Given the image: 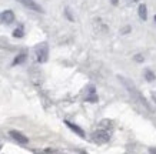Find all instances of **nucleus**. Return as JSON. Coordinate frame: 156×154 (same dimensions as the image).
<instances>
[{
	"label": "nucleus",
	"instance_id": "8",
	"mask_svg": "<svg viewBox=\"0 0 156 154\" xmlns=\"http://www.w3.org/2000/svg\"><path fill=\"white\" fill-rule=\"evenodd\" d=\"M137 13H139V17H140L142 20H146L147 19V12H146V6H145V5H140V6H139Z\"/></svg>",
	"mask_w": 156,
	"mask_h": 154
},
{
	"label": "nucleus",
	"instance_id": "1",
	"mask_svg": "<svg viewBox=\"0 0 156 154\" xmlns=\"http://www.w3.org/2000/svg\"><path fill=\"white\" fill-rule=\"evenodd\" d=\"M119 80H120V81H122V83L125 84V86H126V89H128V91H129L130 94H132L133 97L136 98L137 101H139V103H142V104L147 108V110H151V106H149V103L146 101V98H145V97L142 96V94H140L139 91H137L136 86H135V84H133L132 81H130V80H128L126 77H120V76H119Z\"/></svg>",
	"mask_w": 156,
	"mask_h": 154
},
{
	"label": "nucleus",
	"instance_id": "11",
	"mask_svg": "<svg viewBox=\"0 0 156 154\" xmlns=\"http://www.w3.org/2000/svg\"><path fill=\"white\" fill-rule=\"evenodd\" d=\"M13 36L14 37H23V30H22V27L16 29V30L13 32Z\"/></svg>",
	"mask_w": 156,
	"mask_h": 154
},
{
	"label": "nucleus",
	"instance_id": "9",
	"mask_svg": "<svg viewBox=\"0 0 156 154\" xmlns=\"http://www.w3.org/2000/svg\"><path fill=\"white\" fill-rule=\"evenodd\" d=\"M145 77H146V80H147V81H153V80L156 79L155 73H152L151 70H145Z\"/></svg>",
	"mask_w": 156,
	"mask_h": 154
},
{
	"label": "nucleus",
	"instance_id": "7",
	"mask_svg": "<svg viewBox=\"0 0 156 154\" xmlns=\"http://www.w3.org/2000/svg\"><path fill=\"white\" fill-rule=\"evenodd\" d=\"M65 124H66V126L69 127L72 131H75L76 134H79L80 137H85V131L82 130L79 126H76V124H73V123H70V121H65Z\"/></svg>",
	"mask_w": 156,
	"mask_h": 154
},
{
	"label": "nucleus",
	"instance_id": "4",
	"mask_svg": "<svg viewBox=\"0 0 156 154\" xmlns=\"http://www.w3.org/2000/svg\"><path fill=\"white\" fill-rule=\"evenodd\" d=\"M19 3H22L23 6H26L27 9H30V10H33V12H37V13H43L44 10L42 9V6L40 5H37L34 0H17Z\"/></svg>",
	"mask_w": 156,
	"mask_h": 154
},
{
	"label": "nucleus",
	"instance_id": "3",
	"mask_svg": "<svg viewBox=\"0 0 156 154\" xmlns=\"http://www.w3.org/2000/svg\"><path fill=\"white\" fill-rule=\"evenodd\" d=\"M109 139H110V135L106 130H98L95 131L93 134H92V140L98 143V144H105V143H108Z\"/></svg>",
	"mask_w": 156,
	"mask_h": 154
},
{
	"label": "nucleus",
	"instance_id": "16",
	"mask_svg": "<svg viewBox=\"0 0 156 154\" xmlns=\"http://www.w3.org/2000/svg\"><path fill=\"white\" fill-rule=\"evenodd\" d=\"M112 3H113V5H118V0H112Z\"/></svg>",
	"mask_w": 156,
	"mask_h": 154
},
{
	"label": "nucleus",
	"instance_id": "17",
	"mask_svg": "<svg viewBox=\"0 0 156 154\" xmlns=\"http://www.w3.org/2000/svg\"><path fill=\"white\" fill-rule=\"evenodd\" d=\"M155 20H156V16H155Z\"/></svg>",
	"mask_w": 156,
	"mask_h": 154
},
{
	"label": "nucleus",
	"instance_id": "5",
	"mask_svg": "<svg viewBox=\"0 0 156 154\" xmlns=\"http://www.w3.org/2000/svg\"><path fill=\"white\" fill-rule=\"evenodd\" d=\"M9 134L12 135V139H13V140H16L17 143H20V144H27V143H29L27 137H26L24 134H22V133H20V131H17V130H10Z\"/></svg>",
	"mask_w": 156,
	"mask_h": 154
},
{
	"label": "nucleus",
	"instance_id": "13",
	"mask_svg": "<svg viewBox=\"0 0 156 154\" xmlns=\"http://www.w3.org/2000/svg\"><path fill=\"white\" fill-rule=\"evenodd\" d=\"M135 60L136 61H143V57L140 56V54H136V56H135Z\"/></svg>",
	"mask_w": 156,
	"mask_h": 154
},
{
	"label": "nucleus",
	"instance_id": "14",
	"mask_svg": "<svg viewBox=\"0 0 156 154\" xmlns=\"http://www.w3.org/2000/svg\"><path fill=\"white\" fill-rule=\"evenodd\" d=\"M129 30H130V27H125L122 30V33H123V34H126V32H129Z\"/></svg>",
	"mask_w": 156,
	"mask_h": 154
},
{
	"label": "nucleus",
	"instance_id": "12",
	"mask_svg": "<svg viewBox=\"0 0 156 154\" xmlns=\"http://www.w3.org/2000/svg\"><path fill=\"white\" fill-rule=\"evenodd\" d=\"M100 126L103 127V128H110V127H112V121H110V120H103V121L100 123Z\"/></svg>",
	"mask_w": 156,
	"mask_h": 154
},
{
	"label": "nucleus",
	"instance_id": "2",
	"mask_svg": "<svg viewBox=\"0 0 156 154\" xmlns=\"http://www.w3.org/2000/svg\"><path fill=\"white\" fill-rule=\"evenodd\" d=\"M36 51V56H37V61L40 63H44V61H48V56H49V47L46 43H40L36 46L34 49Z\"/></svg>",
	"mask_w": 156,
	"mask_h": 154
},
{
	"label": "nucleus",
	"instance_id": "6",
	"mask_svg": "<svg viewBox=\"0 0 156 154\" xmlns=\"http://www.w3.org/2000/svg\"><path fill=\"white\" fill-rule=\"evenodd\" d=\"M0 20H2L3 23H7V24L13 23V22H14V14H13V12H12V10H5L3 13L0 14Z\"/></svg>",
	"mask_w": 156,
	"mask_h": 154
},
{
	"label": "nucleus",
	"instance_id": "15",
	"mask_svg": "<svg viewBox=\"0 0 156 154\" xmlns=\"http://www.w3.org/2000/svg\"><path fill=\"white\" fill-rule=\"evenodd\" d=\"M152 100L156 103V91H155V93H152Z\"/></svg>",
	"mask_w": 156,
	"mask_h": 154
},
{
	"label": "nucleus",
	"instance_id": "18",
	"mask_svg": "<svg viewBox=\"0 0 156 154\" xmlns=\"http://www.w3.org/2000/svg\"><path fill=\"white\" fill-rule=\"evenodd\" d=\"M135 2H137V0H135Z\"/></svg>",
	"mask_w": 156,
	"mask_h": 154
},
{
	"label": "nucleus",
	"instance_id": "10",
	"mask_svg": "<svg viewBox=\"0 0 156 154\" xmlns=\"http://www.w3.org/2000/svg\"><path fill=\"white\" fill-rule=\"evenodd\" d=\"M26 60V54H20L19 57H16L13 61V64H19V63H22V61Z\"/></svg>",
	"mask_w": 156,
	"mask_h": 154
}]
</instances>
